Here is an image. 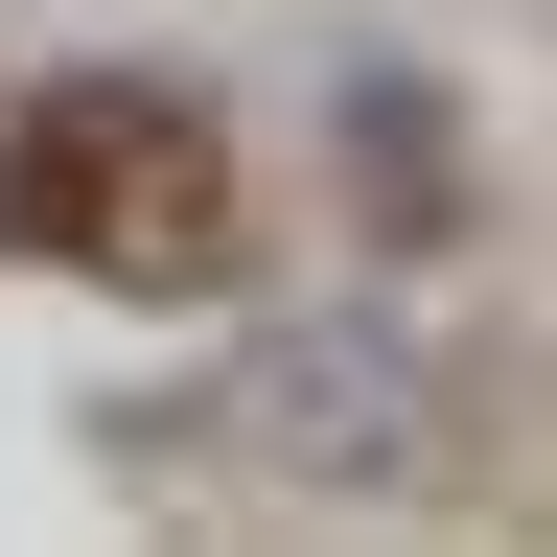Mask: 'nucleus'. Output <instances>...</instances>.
<instances>
[{"label": "nucleus", "mask_w": 557, "mask_h": 557, "mask_svg": "<svg viewBox=\"0 0 557 557\" xmlns=\"http://www.w3.org/2000/svg\"><path fill=\"white\" fill-rule=\"evenodd\" d=\"M0 256L24 278L209 302V278H233V116H209L186 70H24V94H0Z\"/></svg>", "instance_id": "f257e3e1"}]
</instances>
